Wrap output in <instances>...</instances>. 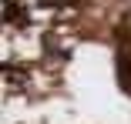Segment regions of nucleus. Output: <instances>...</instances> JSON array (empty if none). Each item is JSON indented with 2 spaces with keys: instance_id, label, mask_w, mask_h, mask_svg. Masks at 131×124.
I'll list each match as a JSON object with an SVG mask.
<instances>
[{
  "instance_id": "1",
  "label": "nucleus",
  "mask_w": 131,
  "mask_h": 124,
  "mask_svg": "<svg viewBox=\"0 0 131 124\" xmlns=\"http://www.w3.org/2000/svg\"><path fill=\"white\" fill-rule=\"evenodd\" d=\"M4 20L7 23H27V14L17 7V0H4Z\"/></svg>"
},
{
  "instance_id": "2",
  "label": "nucleus",
  "mask_w": 131,
  "mask_h": 124,
  "mask_svg": "<svg viewBox=\"0 0 131 124\" xmlns=\"http://www.w3.org/2000/svg\"><path fill=\"white\" fill-rule=\"evenodd\" d=\"M40 7H47V10H54V7H61V0H37Z\"/></svg>"
}]
</instances>
